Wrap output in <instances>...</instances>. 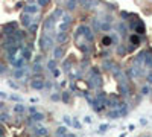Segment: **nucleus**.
Here are the masks:
<instances>
[]
</instances>
